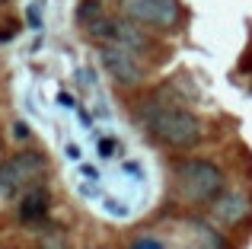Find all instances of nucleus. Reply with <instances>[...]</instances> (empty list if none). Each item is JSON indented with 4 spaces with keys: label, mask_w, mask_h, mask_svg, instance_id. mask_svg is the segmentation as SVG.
<instances>
[{
    "label": "nucleus",
    "mask_w": 252,
    "mask_h": 249,
    "mask_svg": "<svg viewBox=\"0 0 252 249\" xmlns=\"http://www.w3.org/2000/svg\"><path fill=\"white\" fill-rule=\"evenodd\" d=\"M227 176L217 163L211 160H176L172 163V198L182 201V205H214L223 192H227Z\"/></svg>",
    "instance_id": "nucleus-1"
},
{
    "label": "nucleus",
    "mask_w": 252,
    "mask_h": 249,
    "mask_svg": "<svg viewBox=\"0 0 252 249\" xmlns=\"http://www.w3.org/2000/svg\"><path fill=\"white\" fill-rule=\"evenodd\" d=\"M141 119H144L147 134L172 150H191L204 137V122L191 109H182V106H157V102H150L141 112Z\"/></svg>",
    "instance_id": "nucleus-2"
},
{
    "label": "nucleus",
    "mask_w": 252,
    "mask_h": 249,
    "mask_svg": "<svg viewBox=\"0 0 252 249\" xmlns=\"http://www.w3.org/2000/svg\"><path fill=\"white\" fill-rule=\"evenodd\" d=\"M45 169H48V160H45L42 150H19V154L6 156L0 163V198L29 192L32 186H38Z\"/></svg>",
    "instance_id": "nucleus-3"
},
{
    "label": "nucleus",
    "mask_w": 252,
    "mask_h": 249,
    "mask_svg": "<svg viewBox=\"0 0 252 249\" xmlns=\"http://www.w3.org/2000/svg\"><path fill=\"white\" fill-rule=\"evenodd\" d=\"M125 19L141 29L176 32L182 26V3L179 0H122Z\"/></svg>",
    "instance_id": "nucleus-4"
},
{
    "label": "nucleus",
    "mask_w": 252,
    "mask_h": 249,
    "mask_svg": "<svg viewBox=\"0 0 252 249\" xmlns=\"http://www.w3.org/2000/svg\"><path fill=\"white\" fill-rule=\"evenodd\" d=\"M99 61H102L105 74L115 83H122V87H141L144 77H147L141 58L125 51V48H115V45H102V48H99Z\"/></svg>",
    "instance_id": "nucleus-5"
},
{
    "label": "nucleus",
    "mask_w": 252,
    "mask_h": 249,
    "mask_svg": "<svg viewBox=\"0 0 252 249\" xmlns=\"http://www.w3.org/2000/svg\"><path fill=\"white\" fill-rule=\"evenodd\" d=\"M249 211H252V205H249V198L243 192H223L220 198L211 205V218H214L217 224H223V227L243 224V220L249 218Z\"/></svg>",
    "instance_id": "nucleus-6"
},
{
    "label": "nucleus",
    "mask_w": 252,
    "mask_h": 249,
    "mask_svg": "<svg viewBox=\"0 0 252 249\" xmlns=\"http://www.w3.org/2000/svg\"><path fill=\"white\" fill-rule=\"evenodd\" d=\"M51 211V192L38 182L29 192H23V201H19V220L23 224H42Z\"/></svg>",
    "instance_id": "nucleus-7"
},
{
    "label": "nucleus",
    "mask_w": 252,
    "mask_h": 249,
    "mask_svg": "<svg viewBox=\"0 0 252 249\" xmlns=\"http://www.w3.org/2000/svg\"><path fill=\"white\" fill-rule=\"evenodd\" d=\"M38 249H70V237L64 233V227H45L38 237Z\"/></svg>",
    "instance_id": "nucleus-8"
},
{
    "label": "nucleus",
    "mask_w": 252,
    "mask_h": 249,
    "mask_svg": "<svg viewBox=\"0 0 252 249\" xmlns=\"http://www.w3.org/2000/svg\"><path fill=\"white\" fill-rule=\"evenodd\" d=\"M131 249H166V246H163L160 240H154V237H141V240L131 243Z\"/></svg>",
    "instance_id": "nucleus-9"
},
{
    "label": "nucleus",
    "mask_w": 252,
    "mask_h": 249,
    "mask_svg": "<svg viewBox=\"0 0 252 249\" xmlns=\"http://www.w3.org/2000/svg\"><path fill=\"white\" fill-rule=\"evenodd\" d=\"M0 163H3V144H0Z\"/></svg>",
    "instance_id": "nucleus-10"
},
{
    "label": "nucleus",
    "mask_w": 252,
    "mask_h": 249,
    "mask_svg": "<svg viewBox=\"0 0 252 249\" xmlns=\"http://www.w3.org/2000/svg\"><path fill=\"white\" fill-rule=\"evenodd\" d=\"M3 3H10V0H0V6H3Z\"/></svg>",
    "instance_id": "nucleus-11"
}]
</instances>
